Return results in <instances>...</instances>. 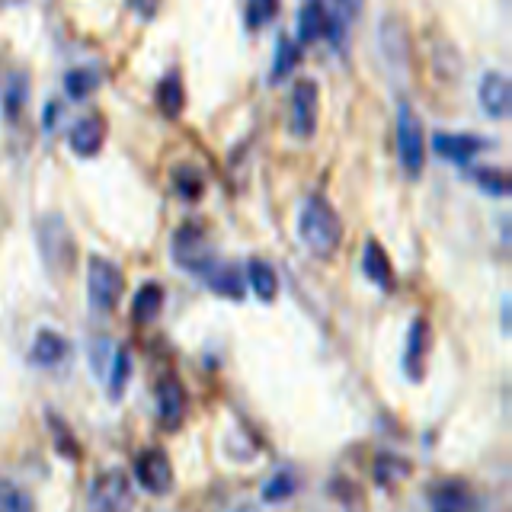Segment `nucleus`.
Instances as JSON below:
<instances>
[{"instance_id":"nucleus-6","label":"nucleus","mask_w":512,"mask_h":512,"mask_svg":"<svg viewBox=\"0 0 512 512\" xmlns=\"http://www.w3.org/2000/svg\"><path fill=\"white\" fill-rule=\"evenodd\" d=\"M173 260L176 266L196 272V276H202V272L215 263V253L208 247V237L199 224H183V228L173 234Z\"/></svg>"},{"instance_id":"nucleus-15","label":"nucleus","mask_w":512,"mask_h":512,"mask_svg":"<svg viewBox=\"0 0 512 512\" xmlns=\"http://www.w3.org/2000/svg\"><path fill=\"white\" fill-rule=\"evenodd\" d=\"M426 356H429V324L423 317H416L407 333V352H404V368L413 381H420L426 372Z\"/></svg>"},{"instance_id":"nucleus-21","label":"nucleus","mask_w":512,"mask_h":512,"mask_svg":"<svg viewBox=\"0 0 512 512\" xmlns=\"http://www.w3.org/2000/svg\"><path fill=\"white\" fill-rule=\"evenodd\" d=\"M247 282L253 288V295L260 298V301H276L279 295V276H276V269H272L266 260H250L247 263Z\"/></svg>"},{"instance_id":"nucleus-20","label":"nucleus","mask_w":512,"mask_h":512,"mask_svg":"<svg viewBox=\"0 0 512 512\" xmlns=\"http://www.w3.org/2000/svg\"><path fill=\"white\" fill-rule=\"evenodd\" d=\"M164 308V285L160 282H144L135 298H132V317L138 324H151V320Z\"/></svg>"},{"instance_id":"nucleus-29","label":"nucleus","mask_w":512,"mask_h":512,"mask_svg":"<svg viewBox=\"0 0 512 512\" xmlns=\"http://www.w3.org/2000/svg\"><path fill=\"white\" fill-rule=\"evenodd\" d=\"M410 471V464L404 458H397V455H381L375 461V477H378V484H394V480H400Z\"/></svg>"},{"instance_id":"nucleus-16","label":"nucleus","mask_w":512,"mask_h":512,"mask_svg":"<svg viewBox=\"0 0 512 512\" xmlns=\"http://www.w3.org/2000/svg\"><path fill=\"white\" fill-rule=\"evenodd\" d=\"M29 103V74L26 71H10L0 84V109H4L7 122H16L23 116Z\"/></svg>"},{"instance_id":"nucleus-7","label":"nucleus","mask_w":512,"mask_h":512,"mask_svg":"<svg viewBox=\"0 0 512 512\" xmlns=\"http://www.w3.org/2000/svg\"><path fill=\"white\" fill-rule=\"evenodd\" d=\"M317 119H320V90L317 80H298L292 90V135L298 141H308L317 132Z\"/></svg>"},{"instance_id":"nucleus-32","label":"nucleus","mask_w":512,"mask_h":512,"mask_svg":"<svg viewBox=\"0 0 512 512\" xmlns=\"http://www.w3.org/2000/svg\"><path fill=\"white\" fill-rule=\"evenodd\" d=\"M125 4H128V10H132L135 16H141V20H154L164 0H125Z\"/></svg>"},{"instance_id":"nucleus-17","label":"nucleus","mask_w":512,"mask_h":512,"mask_svg":"<svg viewBox=\"0 0 512 512\" xmlns=\"http://www.w3.org/2000/svg\"><path fill=\"white\" fill-rule=\"evenodd\" d=\"M362 272L368 282H375L378 288H391L394 285V266H391V256L384 253V247L378 240H368L365 253H362Z\"/></svg>"},{"instance_id":"nucleus-23","label":"nucleus","mask_w":512,"mask_h":512,"mask_svg":"<svg viewBox=\"0 0 512 512\" xmlns=\"http://www.w3.org/2000/svg\"><path fill=\"white\" fill-rule=\"evenodd\" d=\"M96 87H100V74H96L93 68H74L64 74V90H68L71 100H87L90 93H96Z\"/></svg>"},{"instance_id":"nucleus-30","label":"nucleus","mask_w":512,"mask_h":512,"mask_svg":"<svg viewBox=\"0 0 512 512\" xmlns=\"http://www.w3.org/2000/svg\"><path fill=\"white\" fill-rule=\"evenodd\" d=\"M292 493H295V477H292V471H279V474L272 477L269 484L263 487V500H266V503H282V500H288Z\"/></svg>"},{"instance_id":"nucleus-10","label":"nucleus","mask_w":512,"mask_h":512,"mask_svg":"<svg viewBox=\"0 0 512 512\" xmlns=\"http://www.w3.org/2000/svg\"><path fill=\"white\" fill-rule=\"evenodd\" d=\"M157 416L164 429H180L186 420V388L176 378H164L157 384Z\"/></svg>"},{"instance_id":"nucleus-13","label":"nucleus","mask_w":512,"mask_h":512,"mask_svg":"<svg viewBox=\"0 0 512 512\" xmlns=\"http://www.w3.org/2000/svg\"><path fill=\"white\" fill-rule=\"evenodd\" d=\"M330 32V10L327 0H304L298 10V39L301 42H320Z\"/></svg>"},{"instance_id":"nucleus-5","label":"nucleus","mask_w":512,"mask_h":512,"mask_svg":"<svg viewBox=\"0 0 512 512\" xmlns=\"http://www.w3.org/2000/svg\"><path fill=\"white\" fill-rule=\"evenodd\" d=\"M90 512H132V484L125 471L112 468L96 474L90 487Z\"/></svg>"},{"instance_id":"nucleus-25","label":"nucleus","mask_w":512,"mask_h":512,"mask_svg":"<svg viewBox=\"0 0 512 512\" xmlns=\"http://www.w3.org/2000/svg\"><path fill=\"white\" fill-rule=\"evenodd\" d=\"M173 189H176V196L186 199V202H196L202 196V189H205V180H202V173L199 170H192V167H176L173 170Z\"/></svg>"},{"instance_id":"nucleus-26","label":"nucleus","mask_w":512,"mask_h":512,"mask_svg":"<svg viewBox=\"0 0 512 512\" xmlns=\"http://www.w3.org/2000/svg\"><path fill=\"white\" fill-rule=\"evenodd\" d=\"M0 512H32L29 493L10 484V480H0Z\"/></svg>"},{"instance_id":"nucleus-2","label":"nucleus","mask_w":512,"mask_h":512,"mask_svg":"<svg viewBox=\"0 0 512 512\" xmlns=\"http://www.w3.org/2000/svg\"><path fill=\"white\" fill-rule=\"evenodd\" d=\"M397 157H400V170L410 180H416L426 167V132L410 103L397 106Z\"/></svg>"},{"instance_id":"nucleus-33","label":"nucleus","mask_w":512,"mask_h":512,"mask_svg":"<svg viewBox=\"0 0 512 512\" xmlns=\"http://www.w3.org/2000/svg\"><path fill=\"white\" fill-rule=\"evenodd\" d=\"M58 116H61V106H58V103H48V106H45V119H42L45 128H55Z\"/></svg>"},{"instance_id":"nucleus-31","label":"nucleus","mask_w":512,"mask_h":512,"mask_svg":"<svg viewBox=\"0 0 512 512\" xmlns=\"http://www.w3.org/2000/svg\"><path fill=\"white\" fill-rule=\"evenodd\" d=\"M128 372H132V356H128V349H119L116 352V362H112V378H109V391L112 397H119L125 381H128Z\"/></svg>"},{"instance_id":"nucleus-34","label":"nucleus","mask_w":512,"mask_h":512,"mask_svg":"<svg viewBox=\"0 0 512 512\" xmlns=\"http://www.w3.org/2000/svg\"><path fill=\"white\" fill-rule=\"evenodd\" d=\"M237 512H253V509H250V506H244V509H237Z\"/></svg>"},{"instance_id":"nucleus-27","label":"nucleus","mask_w":512,"mask_h":512,"mask_svg":"<svg viewBox=\"0 0 512 512\" xmlns=\"http://www.w3.org/2000/svg\"><path fill=\"white\" fill-rule=\"evenodd\" d=\"M474 180H477L480 189L490 192V196H509V176H506V170L480 167V170H474Z\"/></svg>"},{"instance_id":"nucleus-22","label":"nucleus","mask_w":512,"mask_h":512,"mask_svg":"<svg viewBox=\"0 0 512 512\" xmlns=\"http://www.w3.org/2000/svg\"><path fill=\"white\" fill-rule=\"evenodd\" d=\"M157 103L160 109L167 112V116H180L183 106H186V93H183V77L180 71H170L160 77V84H157Z\"/></svg>"},{"instance_id":"nucleus-11","label":"nucleus","mask_w":512,"mask_h":512,"mask_svg":"<svg viewBox=\"0 0 512 512\" xmlns=\"http://www.w3.org/2000/svg\"><path fill=\"white\" fill-rule=\"evenodd\" d=\"M432 148H436V154L442 160H448V164H468V160H474L480 151L487 148V141L477 138V135L436 132V138H432Z\"/></svg>"},{"instance_id":"nucleus-12","label":"nucleus","mask_w":512,"mask_h":512,"mask_svg":"<svg viewBox=\"0 0 512 512\" xmlns=\"http://www.w3.org/2000/svg\"><path fill=\"white\" fill-rule=\"evenodd\" d=\"M103 138H106V125L100 116H84L71 125V135L68 144L77 157H96L103 148Z\"/></svg>"},{"instance_id":"nucleus-9","label":"nucleus","mask_w":512,"mask_h":512,"mask_svg":"<svg viewBox=\"0 0 512 512\" xmlns=\"http://www.w3.org/2000/svg\"><path fill=\"white\" fill-rule=\"evenodd\" d=\"M477 100H480V109H484L490 119H506L509 106H512V93H509L506 74H500V71L484 74V80H480V90H477Z\"/></svg>"},{"instance_id":"nucleus-28","label":"nucleus","mask_w":512,"mask_h":512,"mask_svg":"<svg viewBox=\"0 0 512 512\" xmlns=\"http://www.w3.org/2000/svg\"><path fill=\"white\" fill-rule=\"evenodd\" d=\"M279 16V0H250L247 7V26L250 29H263Z\"/></svg>"},{"instance_id":"nucleus-1","label":"nucleus","mask_w":512,"mask_h":512,"mask_svg":"<svg viewBox=\"0 0 512 512\" xmlns=\"http://www.w3.org/2000/svg\"><path fill=\"white\" fill-rule=\"evenodd\" d=\"M298 234L301 244L308 247L314 256L327 260L336 250H340L343 240V221L333 212V205L324 196H311L301 205V218H298Z\"/></svg>"},{"instance_id":"nucleus-3","label":"nucleus","mask_w":512,"mask_h":512,"mask_svg":"<svg viewBox=\"0 0 512 512\" xmlns=\"http://www.w3.org/2000/svg\"><path fill=\"white\" fill-rule=\"evenodd\" d=\"M39 247L45 256V266L55 272V276H68L71 266H74V237L68 231L61 215H48L39 221Z\"/></svg>"},{"instance_id":"nucleus-14","label":"nucleus","mask_w":512,"mask_h":512,"mask_svg":"<svg viewBox=\"0 0 512 512\" xmlns=\"http://www.w3.org/2000/svg\"><path fill=\"white\" fill-rule=\"evenodd\" d=\"M474 493L461 480H445L429 493V509L432 512H474Z\"/></svg>"},{"instance_id":"nucleus-19","label":"nucleus","mask_w":512,"mask_h":512,"mask_svg":"<svg viewBox=\"0 0 512 512\" xmlns=\"http://www.w3.org/2000/svg\"><path fill=\"white\" fill-rule=\"evenodd\" d=\"M68 340H64L61 333L55 330H39L36 333V340H32V352H29V359L36 362V365H45V368H52L58 365L64 356H68Z\"/></svg>"},{"instance_id":"nucleus-24","label":"nucleus","mask_w":512,"mask_h":512,"mask_svg":"<svg viewBox=\"0 0 512 512\" xmlns=\"http://www.w3.org/2000/svg\"><path fill=\"white\" fill-rule=\"evenodd\" d=\"M298 58H301V45H298L295 39L282 36V39L276 42V61H272V80H282V77L292 74V71H295V64H298Z\"/></svg>"},{"instance_id":"nucleus-18","label":"nucleus","mask_w":512,"mask_h":512,"mask_svg":"<svg viewBox=\"0 0 512 512\" xmlns=\"http://www.w3.org/2000/svg\"><path fill=\"white\" fill-rule=\"evenodd\" d=\"M202 279L208 282V288L212 292H218V295H224V298H234V301H240L244 298V276L234 269V266H228V263H212L205 272H202Z\"/></svg>"},{"instance_id":"nucleus-8","label":"nucleus","mask_w":512,"mask_h":512,"mask_svg":"<svg viewBox=\"0 0 512 512\" xmlns=\"http://www.w3.org/2000/svg\"><path fill=\"white\" fill-rule=\"evenodd\" d=\"M135 477H138V484L148 493H154V496L170 493L173 464H170L164 448H148V452H141L138 461H135Z\"/></svg>"},{"instance_id":"nucleus-4","label":"nucleus","mask_w":512,"mask_h":512,"mask_svg":"<svg viewBox=\"0 0 512 512\" xmlns=\"http://www.w3.org/2000/svg\"><path fill=\"white\" fill-rule=\"evenodd\" d=\"M122 292H125V276L122 269L112 263V260H103V256H93L90 260V272H87V295H90V308L93 311H112L116 304L122 301Z\"/></svg>"}]
</instances>
